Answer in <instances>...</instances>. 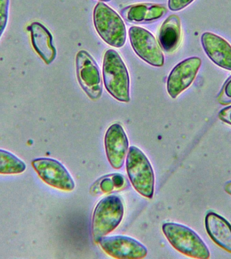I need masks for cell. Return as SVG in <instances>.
<instances>
[{"label": "cell", "mask_w": 231, "mask_h": 259, "mask_svg": "<svg viewBox=\"0 0 231 259\" xmlns=\"http://www.w3.org/2000/svg\"><path fill=\"white\" fill-rule=\"evenodd\" d=\"M32 48L46 64H52L56 57V50L53 44L50 30L40 22H32L27 26Z\"/></svg>", "instance_id": "obj_13"}, {"label": "cell", "mask_w": 231, "mask_h": 259, "mask_svg": "<svg viewBox=\"0 0 231 259\" xmlns=\"http://www.w3.org/2000/svg\"><path fill=\"white\" fill-rule=\"evenodd\" d=\"M93 23L103 41L113 48L124 46L127 30L123 19L114 10L103 2H98L93 11Z\"/></svg>", "instance_id": "obj_4"}, {"label": "cell", "mask_w": 231, "mask_h": 259, "mask_svg": "<svg viewBox=\"0 0 231 259\" xmlns=\"http://www.w3.org/2000/svg\"><path fill=\"white\" fill-rule=\"evenodd\" d=\"M104 145L109 164L113 169H121L129 149V140L120 123H113L108 127L105 135Z\"/></svg>", "instance_id": "obj_11"}, {"label": "cell", "mask_w": 231, "mask_h": 259, "mask_svg": "<svg viewBox=\"0 0 231 259\" xmlns=\"http://www.w3.org/2000/svg\"><path fill=\"white\" fill-rule=\"evenodd\" d=\"M194 1L195 0H168V6L171 11L178 12L187 7Z\"/></svg>", "instance_id": "obj_20"}, {"label": "cell", "mask_w": 231, "mask_h": 259, "mask_svg": "<svg viewBox=\"0 0 231 259\" xmlns=\"http://www.w3.org/2000/svg\"><path fill=\"white\" fill-rule=\"evenodd\" d=\"M21 159L6 150L0 149V174H18L25 171Z\"/></svg>", "instance_id": "obj_17"}, {"label": "cell", "mask_w": 231, "mask_h": 259, "mask_svg": "<svg viewBox=\"0 0 231 259\" xmlns=\"http://www.w3.org/2000/svg\"><path fill=\"white\" fill-rule=\"evenodd\" d=\"M98 244L106 254L115 258L140 259L145 258L147 254L146 247L131 237L103 236Z\"/></svg>", "instance_id": "obj_9"}, {"label": "cell", "mask_w": 231, "mask_h": 259, "mask_svg": "<svg viewBox=\"0 0 231 259\" xmlns=\"http://www.w3.org/2000/svg\"><path fill=\"white\" fill-rule=\"evenodd\" d=\"M162 232L168 242L181 254L190 258L208 259L210 250L202 239L188 227L176 223H165Z\"/></svg>", "instance_id": "obj_2"}, {"label": "cell", "mask_w": 231, "mask_h": 259, "mask_svg": "<svg viewBox=\"0 0 231 259\" xmlns=\"http://www.w3.org/2000/svg\"><path fill=\"white\" fill-rule=\"evenodd\" d=\"M224 191L231 196V180L226 182L224 186Z\"/></svg>", "instance_id": "obj_22"}, {"label": "cell", "mask_w": 231, "mask_h": 259, "mask_svg": "<svg viewBox=\"0 0 231 259\" xmlns=\"http://www.w3.org/2000/svg\"><path fill=\"white\" fill-rule=\"evenodd\" d=\"M205 226L211 239L221 248L231 253V224L214 211L207 212Z\"/></svg>", "instance_id": "obj_15"}, {"label": "cell", "mask_w": 231, "mask_h": 259, "mask_svg": "<svg viewBox=\"0 0 231 259\" xmlns=\"http://www.w3.org/2000/svg\"><path fill=\"white\" fill-rule=\"evenodd\" d=\"M218 101L220 104L224 105L231 103V76L225 82L222 91L218 95Z\"/></svg>", "instance_id": "obj_19"}, {"label": "cell", "mask_w": 231, "mask_h": 259, "mask_svg": "<svg viewBox=\"0 0 231 259\" xmlns=\"http://www.w3.org/2000/svg\"><path fill=\"white\" fill-rule=\"evenodd\" d=\"M181 22L176 14L168 16L160 27L158 40L162 50L168 53L174 52L181 40Z\"/></svg>", "instance_id": "obj_16"}, {"label": "cell", "mask_w": 231, "mask_h": 259, "mask_svg": "<svg viewBox=\"0 0 231 259\" xmlns=\"http://www.w3.org/2000/svg\"><path fill=\"white\" fill-rule=\"evenodd\" d=\"M129 36L132 48L140 58L151 66H163V53L151 32L139 26H132L129 30Z\"/></svg>", "instance_id": "obj_7"}, {"label": "cell", "mask_w": 231, "mask_h": 259, "mask_svg": "<svg viewBox=\"0 0 231 259\" xmlns=\"http://www.w3.org/2000/svg\"><path fill=\"white\" fill-rule=\"evenodd\" d=\"M10 0H0V38L7 26Z\"/></svg>", "instance_id": "obj_18"}, {"label": "cell", "mask_w": 231, "mask_h": 259, "mask_svg": "<svg viewBox=\"0 0 231 259\" xmlns=\"http://www.w3.org/2000/svg\"><path fill=\"white\" fill-rule=\"evenodd\" d=\"M99 1L104 2H110L111 0H99Z\"/></svg>", "instance_id": "obj_23"}, {"label": "cell", "mask_w": 231, "mask_h": 259, "mask_svg": "<svg viewBox=\"0 0 231 259\" xmlns=\"http://www.w3.org/2000/svg\"><path fill=\"white\" fill-rule=\"evenodd\" d=\"M201 42L205 53L216 66L231 71V45L213 32L202 34Z\"/></svg>", "instance_id": "obj_12"}, {"label": "cell", "mask_w": 231, "mask_h": 259, "mask_svg": "<svg viewBox=\"0 0 231 259\" xmlns=\"http://www.w3.org/2000/svg\"><path fill=\"white\" fill-rule=\"evenodd\" d=\"M123 216V203L119 196H107L101 199L93 214L91 230L95 242L98 243L101 238L117 229Z\"/></svg>", "instance_id": "obj_5"}, {"label": "cell", "mask_w": 231, "mask_h": 259, "mask_svg": "<svg viewBox=\"0 0 231 259\" xmlns=\"http://www.w3.org/2000/svg\"><path fill=\"white\" fill-rule=\"evenodd\" d=\"M103 78L105 87L113 97L121 102L130 101V78L127 66L119 53L107 50L103 62Z\"/></svg>", "instance_id": "obj_1"}, {"label": "cell", "mask_w": 231, "mask_h": 259, "mask_svg": "<svg viewBox=\"0 0 231 259\" xmlns=\"http://www.w3.org/2000/svg\"><path fill=\"white\" fill-rule=\"evenodd\" d=\"M32 165L41 179L48 185L64 191L74 190V180L60 161L51 158H37L32 160Z\"/></svg>", "instance_id": "obj_8"}, {"label": "cell", "mask_w": 231, "mask_h": 259, "mask_svg": "<svg viewBox=\"0 0 231 259\" xmlns=\"http://www.w3.org/2000/svg\"><path fill=\"white\" fill-rule=\"evenodd\" d=\"M167 12L164 5L143 3L127 6L122 10L121 14L126 21L131 23H148L160 19Z\"/></svg>", "instance_id": "obj_14"}, {"label": "cell", "mask_w": 231, "mask_h": 259, "mask_svg": "<svg viewBox=\"0 0 231 259\" xmlns=\"http://www.w3.org/2000/svg\"><path fill=\"white\" fill-rule=\"evenodd\" d=\"M202 66L198 57H190L178 63L170 73L167 79V91L172 99L187 89L194 82Z\"/></svg>", "instance_id": "obj_10"}, {"label": "cell", "mask_w": 231, "mask_h": 259, "mask_svg": "<svg viewBox=\"0 0 231 259\" xmlns=\"http://www.w3.org/2000/svg\"><path fill=\"white\" fill-rule=\"evenodd\" d=\"M126 169L136 191L152 198L155 188V176L149 160L139 148L132 146L128 151Z\"/></svg>", "instance_id": "obj_3"}, {"label": "cell", "mask_w": 231, "mask_h": 259, "mask_svg": "<svg viewBox=\"0 0 231 259\" xmlns=\"http://www.w3.org/2000/svg\"><path fill=\"white\" fill-rule=\"evenodd\" d=\"M218 117L223 122L231 125V105L221 109L218 113Z\"/></svg>", "instance_id": "obj_21"}, {"label": "cell", "mask_w": 231, "mask_h": 259, "mask_svg": "<svg viewBox=\"0 0 231 259\" xmlns=\"http://www.w3.org/2000/svg\"><path fill=\"white\" fill-rule=\"evenodd\" d=\"M77 80L87 96L92 100L100 98L103 92L100 72L93 57L85 50L76 56Z\"/></svg>", "instance_id": "obj_6"}]
</instances>
